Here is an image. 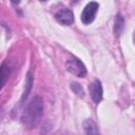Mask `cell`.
<instances>
[{"mask_svg": "<svg viewBox=\"0 0 135 135\" xmlns=\"http://www.w3.org/2000/svg\"><path fill=\"white\" fill-rule=\"evenodd\" d=\"M43 115V100L40 96H35L27 103L21 115V122L27 129L38 126Z\"/></svg>", "mask_w": 135, "mask_h": 135, "instance_id": "obj_1", "label": "cell"}, {"mask_svg": "<svg viewBox=\"0 0 135 135\" xmlns=\"http://www.w3.org/2000/svg\"><path fill=\"white\" fill-rule=\"evenodd\" d=\"M66 70L77 77H84L86 75V68L84 63L78 58H71L65 63Z\"/></svg>", "mask_w": 135, "mask_h": 135, "instance_id": "obj_2", "label": "cell"}, {"mask_svg": "<svg viewBox=\"0 0 135 135\" xmlns=\"http://www.w3.org/2000/svg\"><path fill=\"white\" fill-rule=\"evenodd\" d=\"M98 7H99L98 2H96V1L89 2L84 6V8H83V11L81 13V21H82V23H84V24L92 23L94 21V19H95V16L97 14Z\"/></svg>", "mask_w": 135, "mask_h": 135, "instance_id": "obj_3", "label": "cell"}, {"mask_svg": "<svg viewBox=\"0 0 135 135\" xmlns=\"http://www.w3.org/2000/svg\"><path fill=\"white\" fill-rule=\"evenodd\" d=\"M89 92H90V96L91 99L98 104L101 100H102V95H103V90H102V85L101 82L98 79H95L94 81H92L89 85Z\"/></svg>", "mask_w": 135, "mask_h": 135, "instance_id": "obj_4", "label": "cell"}, {"mask_svg": "<svg viewBox=\"0 0 135 135\" xmlns=\"http://www.w3.org/2000/svg\"><path fill=\"white\" fill-rule=\"evenodd\" d=\"M55 19L62 25H70L74 22V14L69 8H62L56 13Z\"/></svg>", "mask_w": 135, "mask_h": 135, "instance_id": "obj_5", "label": "cell"}, {"mask_svg": "<svg viewBox=\"0 0 135 135\" xmlns=\"http://www.w3.org/2000/svg\"><path fill=\"white\" fill-rule=\"evenodd\" d=\"M82 129L84 135H101L97 123L91 118H88L82 122Z\"/></svg>", "mask_w": 135, "mask_h": 135, "instance_id": "obj_6", "label": "cell"}, {"mask_svg": "<svg viewBox=\"0 0 135 135\" xmlns=\"http://www.w3.org/2000/svg\"><path fill=\"white\" fill-rule=\"evenodd\" d=\"M123 27H124V19L121 14H117L115 17V21H114V33L116 37H119L121 35Z\"/></svg>", "mask_w": 135, "mask_h": 135, "instance_id": "obj_7", "label": "cell"}, {"mask_svg": "<svg viewBox=\"0 0 135 135\" xmlns=\"http://www.w3.org/2000/svg\"><path fill=\"white\" fill-rule=\"evenodd\" d=\"M32 85H33V75H32V72H28L26 75V79H25V89H24V92H23L22 97L20 99L21 103H23L24 100L27 98V96L32 90Z\"/></svg>", "mask_w": 135, "mask_h": 135, "instance_id": "obj_8", "label": "cell"}, {"mask_svg": "<svg viewBox=\"0 0 135 135\" xmlns=\"http://www.w3.org/2000/svg\"><path fill=\"white\" fill-rule=\"evenodd\" d=\"M8 75H9V68L6 66L5 63H2L1 65V88L4 86L6 79L8 78Z\"/></svg>", "mask_w": 135, "mask_h": 135, "instance_id": "obj_9", "label": "cell"}, {"mask_svg": "<svg viewBox=\"0 0 135 135\" xmlns=\"http://www.w3.org/2000/svg\"><path fill=\"white\" fill-rule=\"evenodd\" d=\"M71 89H72V91H73L76 95H78L79 97H83V95H84V93H83V89H82V86H81L78 82H72V84H71Z\"/></svg>", "mask_w": 135, "mask_h": 135, "instance_id": "obj_10", "label": "cell"}, {"mask_svg": "<svg viewBox=\"0 0 135 135\" xmlns=\"http://www.w3.org/2000/svg\"><path fill=\"white\" fill-rule=\"evenodd\" d=\"M133 40H134V43H135V32H134V36H133Z\"/></svg>", "mask_w": 135, "mask_h": 135, "instance_id": "obj_11", "label": "cell"}]
</instances>
